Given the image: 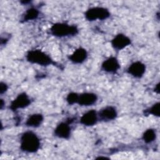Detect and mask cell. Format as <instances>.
Listing matches in <instances>:
<instances>
[{
  "label": "cell",
  "instance_id": "1",
  "mask_svg": "<svg viewBox=\"0 0 160 160\" xmlns=\"http://www.w3.org/2000/svg\"><path fill=\"white\" fill-rule=\"evenodd\" d=\"M41 140L39 136L32 131L24 132L20 138V149L22 152L35 153L39 149Z\"/></svg>",
  "mask_w": 160,
  "mask_h": 160
},
{
  "label": "cell",
  "instance_id": "2",
  "mask_svg": "<svg viewBox=\"0 0 160 160\" xmlns=\"http://www.w3.org/2000/svg\"><path fill=\"white\" fill-rule=\"evenodd\" d=\"M26 59L31 64H37L41 66H48L49 65H56V62L46 54L44 51L39 49L29 50L27 52Z\"/></svg>",
  "mask_w": 160,
  "mask_h": 160
},
{
  "label": "cell",
  "instance_id": "3",
  "mask_svg": "<svg viewBox=\"0 0 160 160\" xmlns=\"http://www.w3.org/2000/svg\"><path fill=\"white\" fill-rule=\"evenodd\" d=\"M49 31L51 34L56 38L74 36L79 33V29L76 26L64 22L54 23L51 26Z\"/></svg>",
  "mask_w": 160,
  "mask_h": 160
},
{
  "label": "cell",
  "instance_id": "4",
  "mask_svg": "<svg viewBox=\"0 0 160 160\" xmlns=\"http://www.w3.org/2000/svg\"><path fill=\"white\" fill-rule=\"evenodd\" d=\"M111 13L108 9L104 7L95 6L88 9L84 12V17L89 21H103L109 18Z\"/></svg>",
  "mask_w": 160,
  "mask_h": 160
},
{
  "label": "cell",
  "instance_id": "5",
  "mask_svg": "<svg viewBox=\"0 0 160 160\" xmlns=\"http://www.w3.org/2000/svg\"><path fill=\"white\" fill-rule=\"evenodd\" d=\"M31 103V100L29 96L25 92H20L17 96L11 102L9 109L12 111H16L19 109H24L29 106Z\"/></svg>",
  "mask_w": 160,
  "mask_h": 160
},
{
  "label": "cell",
  "instance_id": "6",
  "mask_svg": "<svg viewBox=\"0 0 160 160\" xmlns=\"http://www.w3.org/2000/svg\"><path fill=\"white\" fill-rule=\"evenodd\" d=\"M73 119L69 118L66 121L59 122L54 130V134L56 137L63 139H68L71 134V128L70 124Z\"/></svg>",
  "mask_w": 160,
  "mask_h": 160
},
{
  "label": "cell",
  "instance_id": "7",
  "mask_svg": "<svg viewBox=\"0 0 160 160\" xmlns=\"http://www.w3.org/2000/svg\"><path fill=\"white\" fill-rule=\"evenodd\" d=\"M132 43L131 39L123 33L117 34L111 41L112 48L118 51H121Z\"/></svg>",
  "mask_w": 160,
  "mask_h": 160
},
{
  "label": "cell",
  "instance_id": "8",
  "mask_svg": "<svg viewBox=\"0 0 160 160\" xmlns=\"http://www.w3.org/2000/svg\"><path fill=\"white\" fill-rule=\"evenodd\" d=\"M121 68L119 60L115 56H110L103 61L101 66V69L107 73L116 74Z\"/></svg>",
  "mask_w": 160,
  "mask_h": 160
},
{
  "label": "cell",
  "instance_id": "9",
  "mask_svg": "<svg viewBox=\"0 0 160 160\" xmlns=\"http://www.w3.org/2000/svg\"><path fill=\"white\" fill-rule=\"evenodd\" d=\"M99 120L104 122H108L114 120L118 116L116 108L113 106H106L101 108L98 112Z\"/></svg>",
  "mask_w": 160,
  "mask_h": 160
},
{
  "label": "cell",
  "instance_id": "10",
  "mask_svg": "<svg viewBox=\"0 0 160 160\" xmlns=\"http://www.w3.org/2000/svg\"><path fill=\"white\" fill-rule=\"evenodd\" d=\"M146 67L145 64L140 61H136L132 62L126 69V72L135 78H141L145 72Z\"/></svg>",
  "mask_w": 160,
  "mask_h": 160
},
{
  "label": "cell",
  "instance_id": "11",
  "mask_svg": "<svg viewBox=\"0 0 160 160\" xmlns=\"http://www.w3.org/2000/svg\"><path fill=\"white\" fill-rule=\"evenodd\" d=\"M98 120V112L95 109H90L81 116L79 122L83 126L89 127L96 124Z\"/></svg>",
  "mask_w": 160,
  "mask_h": 160
},
{
  "label": "cell",
  "instance_id": "12",
  "mask_svg": "<svg viewBox=\"0 0 160 160\" xmlns=\"http://www.w3.org/2000/svg\"><path fill=\"white\" fill-rule=\"evenodd\" d=\"M98 101L96 94L91 92H84L79 94L78 104L81 106H90L94 104Z\"/></svg>",
  "mask_w": 160,
  "mask_h": 160
},
{
  "label": "cell",
  "instance_id": "13",
  "mask_svg": "<svg viewBox=\"0 0 160 160\" xmlns=\"http://www.w3.org/2000/svg\"><path fill=\"white\" fill-rule=\"evenodd\" d=\"M88 53L87 50L82 48H78L71 55L68 56V59L73 64H82L88 58Z\"/></svg>",
  "mask_w": 160,
  "mask_h": 160
},
{
  "label": "cell",
  "instance_id": "14",
  "mask_svg": "<svg viewBox=\"0 0 160 160\" xmlns=\"http://www.w3.org/2000/svg\"><path fill=\"white\" fill-rule=\"evenodd\" d=\"M44 121V116L41 113H34L27 118L25 125L27 127L36 128L39 127Z\"/></svg>",
  "mask_w": 160,
  "mask_h": 160
},
{
  "label": "cell",
  "instance_id": "15",
  "mask_svg": "<svg viewBox=\"0 0 160 160\" xmlns=\"http://www.w3.org/2000/svg\"><path fill=\"white\" fill-rule=\"evenodd\" d=\"M39 14V10L34 8L31 7L28 8L24 13L22 18V22H28L29 21H33L36 19Z\"/></svg>",
  "mask_w": 160,
  "mask_h": 160
},
{
  "label": "cell",
  "instance_id": "16",
  "mask_svg": "<svg viewBox=\"0 0 160 160\" xmlns=\"http://www.w3.org/2000/svg\"><path fill=\"white\" fill-rule=\"evenodd\" d=\"M156 139V132L153 128L147 129L142 135V139L146 144L152 142Z\"/></svg>",
  "mask_w": 160,
  "mask_h": 160
},
{
  "label": "cell",
  "instance_id": "17",
  "mask_svg": "<svg viewBox=\"0 0 160 160\" xmlns=\"http://www.w3.org/2000/svg\"><path fill=\"white\" fill-rule=\"evenodd\" d=\"M159 102H157L152 104V106L149 108L148 109H146L144 111L145 115H152L156 117H159Z\"/></svg>",
  "mask_w": 160,
  "mask_h": 160
},
{
  "label": "cell",
  "instance_id": "18",
  "mask_svg": "<svg viewBox=\"0 0 160 160\" xmlns=\"http://www.w3.org/2000/svg\"><path fill=\"white\" fill-rule=\"evenodd\" d=\"M79 94L75 92H71L68 94L66 100L69 105H73L78 103Z\"/></svg>",
  "mask_w": 160,
  "mask_h": 160
},
{
  "label": "cell",
  "instance_id": "19",
  "mask_svg": "<svg viewBox=\"0 0 160 160\" xmlns=\"http://www.w3.org/2000/svg\"><path fill=\"white\" fill-rule=\"evenodd\" d=\"M8 89V86L6 83L4 82L1 81L0 84V94L2 95L4 93H5Z\"/></svg>",
  "mask_w": 160,
  "mask_h": 160
},
{
  "label": "cell",
  "instance_id": "20",
  "mask_svg": "<svg viewBox=\"0 0 160 160\" xmlns=\"http://www.w3.org/2000/svg\"><path fill=\"white\" fill-rule=\"evenodd\" d=\"M154 91L159 94V82H158L156 86H155V88H154Z\"/></svg>",
  "mask_w": 160,
  "mask_h": 160
},
{
  "label": "cell",
  "instance_id": "21",
  "mask_svg": "<svg viewBox=\"0 0 160 160\" xmlns=\"http://www.w3.org/2000/svg\"><path fill=\"white\" fill-rule=\"evenodd\" d=\"M4 101H3V99H1V109H2V108H3V106H4Z\"/></svg>",
  "mask_w": 160,
  "mask_h": 160
},
{
  "label": "cell",
  "instance_id": "22",
  "mask_svg": "<svg viewBox=\"0 0 160 160\" xmlns=\"http://www.w3.org/2000/svg\"><path fill=\"white\" fill-rule=\"evenodd\" d=\"M101 158H104V159H109L108 158H106V157H102V156H99V157L97 158L96 159H101Z\"/></svg>",
  "mask_w": 160,
  "mask_h": 160
}]
</instances>
